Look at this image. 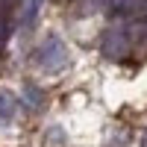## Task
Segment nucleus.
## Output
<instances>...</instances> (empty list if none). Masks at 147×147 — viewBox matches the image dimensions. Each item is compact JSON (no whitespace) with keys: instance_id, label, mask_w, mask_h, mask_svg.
<instances>
[{"instance_id":"obj_1","label":"nucleus","mask_w":147,"mask_h":147,"mask_svg":"<svg viewBox=\"0 0 147 147\" xmlns=\"http://www.w3.org/2000/svg\"><path fill=\"white\" fill-rule=\"evenodd\" d=\"M35 65H38L44 74H59L68 65V47L62 44L59 35H47L41 41V47L35 50Z\"/></svg>"},{"instance_id":"obj_2","label":"nucleus","mask_w":147,"mask_h":147,"mask_svg":"<svg viewBox=\"0 0 147 147\" xmlns=\"http://www.w3.org/2000/svg\"><path fill=\"white\" fill-rule=\"evenodd\" d=\"M100 50H103V56H109V59H124V56L132 50V35H129V30L121 27V24L109 27V30L103 32Z\"/></svg>"},{"instance_id":"obj_3","label":"nucleus","mask_w":147,"mask_h":147,"mask_svg":"<svg viewBox=\"0 0 147 147\" xmlns=\"http://www.w3.org/2000/svg\"><path fill=\"white\" fill-rule=\"evenodd\" d=\"M41 6H44V0H24V15H21V24H24V27H32V24H35Z\"/></svg>"},{"instance_id":"obj_4","label":"nucleus","mask_w":147,"mask_h":147,"mask_svg":"<svg viewBox=\"0 0 147 147\" xmlns=\"http://www.w3.org/2000/svg\"><path fill=\"white\" fill-rule=\"evenodd\" d=\"M15 112V94L12 91H0V121H6Z\"/></svg>"},{"instance_id":"obj_5","label":"nucleus","mask_w":147,"mask_h":147,"mask_svg":"<svg viewBox=\"0 0 147 147\" xmlns=\"http://www.w3.org/2000/svg\"><path fill=\"white\" fill-rule=\"evenodd\" d=\"M132 30H136V32H129V35H132V41H138V44H141V50H147V21H138Z\"/></svg>"},{"instance_id":"obj_6","label":"nucleus","mask_w":147,"mask_h":147,"mask_svg":"<svg viewBox=\"0 0 147 147\" xmlns=\"http://www.w3.org/2000/svg\"><path fill=\"white\" fill-rule=\"evenodd\" d=\"M3 41H6V27H3V18H0V47H3Z\"/></svg>"},{"instance_id":"obj_7","label":"nucleus","mask_w":147,"mask_h":147,"mask_svg":"<svg viewBox=\"0 0 147 147\" xmlns=\"http://www.w3.org/2000/svg\"><path fill=\"white\" fill-rule=\"evenodd\" d=\"M141 147H147V132H144V136H141Z\"/></svg>"},{"instance_id":"obj_8","label":"nucleus","mask_w":147,"mask_h":147,"mask_svg":"<svg viewBox=\"0 0 147 147\" xmlns=\"http://www.w3.org/2000/svg\"><path fill=\"white\" fill-rule=\"evenodd\" d=\"M6 3H9V0H0V6H6Z\"/></svg>"}]
</instances>
